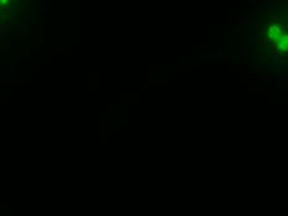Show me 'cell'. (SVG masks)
I'll return each mask as SVG.
<instances>
[{
  "mask_svg": "<svg viewBox=\"0 0 288 216\" xmlns=\"http://www.w3.org/2000/svg\"><path fill=\"white\" fill-rule=\"evenodd\" d=\"M278 46H280L282 50H287L288 49V36H283V37L280 40Z\"/></svg>",
  "mask_w": 288,
  "mask_h": 216,
  "instance_id": "6da1fadb",
  "label": "cell"
},
{
  "mask_svg": "<svg viewBox=\"0 0 288 216\" xmlns=\"http://www.w3.org/2000/svg\"><path fill=\"white\" fill-rule=\"evenodd\" d=\"M270 31L272 33V36H273V37H276V36H278L281 34V30H280L278 28H270Z\"/></svg>",
  "mask_w": 288,
  "mask_h": 216,
  "instance_id": "7a4b0ae2",
  "label": "cell"
}]
</instances>
